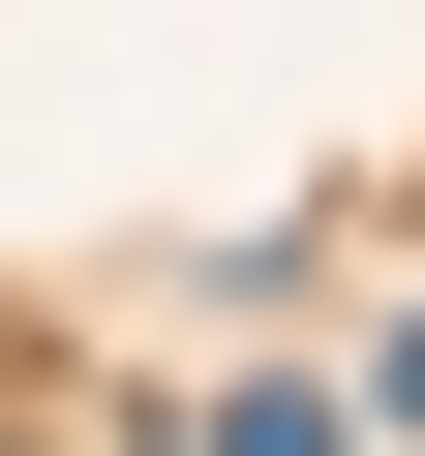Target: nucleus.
Returning <instances> with one entry per match:
<instances>
[{
    "label": "nucleus",
    "mask_w": 425,
    "mask_h": 456,
    "mask_svg": "<svg viewBox=\"0 0 425 456\" xmlns=\"http://www.w3.org/2000/svg\"><path fill=\"white\" fill-rule=\"evenodd\" d=\"M182 456H334V395H304V365H244V395H212Z\"/></svg>",
    "instance_id": "f257e3e1"
}]
</instances>
